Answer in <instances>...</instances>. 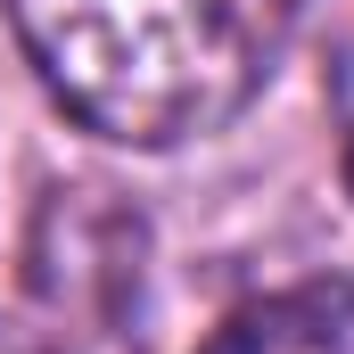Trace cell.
Returning <instances> with one entry per match:
<instances>
[{"mask_svg":"<svg viewBox=\"0 0 354 354\" xmlns=\"http://www.w3.org/2000/svg\"><path fill=\"white\" fill-rule=\"evenodd\" d=\"M41 91L99 140L223 132L280 66L305 0H0Z\"/></svg>","mask_w":354,"mask_h":354,"instance_id":"cell-1","label":"cell"},{"mask_svg":"<svg viewBox=\"0 0 354 354\" xmlns=\"http://www.w3.org/2000/svg\"><path fill=\"white\" fill-rule=\"evenodd\" d=\"M206 354H354V272L280 288L264 305L231 313Z\"/></svg>","mask_w":354,"mask_h":354,"instance_id":"cell-2","label":"cell"},{"mask_svg":"<svg viewBox=\"0 0 354 354\" xmlns=\"http://www.w3.org/2000/svg\"><path fill=\"white\" fill-rule=\"evenodd\" d=\"M330 124H338V165H346V189H354V17L338 33V58H330Z\"/></svg>","mask_w":354,"mask_h":354,"instance_id":"cell-3","label":"cell"},{"mask_svg":"<svg viewBox=\"0 0 354 354\" xmlns=\"http://www.w3.org/2000/svg\"><path fill=\"white\" fill-rule=\"evenodd\" d=\"M0 354H58V346H41L33 330H8V322H0Z\"/></svg>","mask_w":354,"mask_h":354,"instance_id":"cell-4","label":"cell"}]
</instances>
